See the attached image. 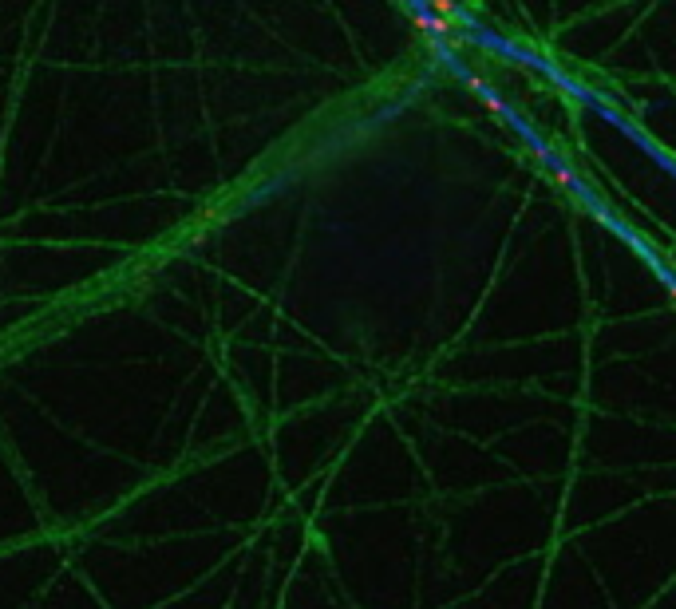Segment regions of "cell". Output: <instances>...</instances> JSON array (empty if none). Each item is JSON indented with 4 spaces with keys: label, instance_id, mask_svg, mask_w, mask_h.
I'll return each mask as SVG.
<instances>
[{
    "label": "cell",
    "instance_id": "5b68a950",
    "mask_svg": "<svg viewBox=\"0 0 676 609\" xmlns=\"http://www.w3.org/2000/svg\"><path fill=\"white\" fill-rule=\"evenodd\" d=\"M668 297L676 301V281H672V277H668Z\"/></svg>",
    "mask_w": 676,
    "mask_h": 609
},
{
    "label": "cell",
    "instance_id": "7a4b0ae2",
    "mask_svg": "<svg viewBox=\"0 0 676 609\" xmlns=\"http://www.w3.org/2000/svg\"><path fill=\"white\" fill-rule=\"evenodd\" d=\"M467 88H471V91H475V95H478V100H483V103H487V107H490V111H495V115H510V111H507V103L498 100L495 91H490V88H487V83L478 80V76H467Z\"/></svg>",
    "mask_w": 676,
    "mask_h": 609
},
{
    "label": "cell",
    "instance_id": "6da1fadb",
    "mask_svg": "<svg viewBox=\"0 0 676 609\" xmlns=\"http://www.w3.org/2000/svg\"><path fill=\"white\" fill-rule=\"evenodd\" d=\"M411 24H416L419 32H428V36H451V28H455L451 20H443V16H435V12H416Z\"/></svg>",
    "mask_w": 676,
    "mask_h": 609
},
{
    "label": "cell",
    "instance_id": "277c9868",
    "mask_svg": "<svg viewBox=\"0 0 676 609\" xmlns=\"http://www.w3.org/2000/svg\"><path fill=\"white\" fill-rule=\"evenodd\" d=\"M550 179H554L557 186H566V190H577V174H574V170H566V167H554Z\"/></svg>",
    "mask_w": 676,
    "mask_h": 609
},
{
    "label": "cell",
    "instance_id": "3957f363",
    "mask_svg": "<svg viewBox=\"0 0 676 609\" xmlns=\"http://www.w3.org/2000/svg\"><path fill=\"white\" fill-rule=\"evenodd\" d=\"M428 8L435 12V16H443V20H451V24L463 20V8H459L455 0H428Z\"/></svg>",
    "mask_w": 676,
    "mask_h": 609
}]
</instances>
